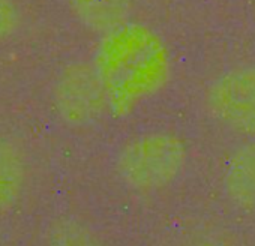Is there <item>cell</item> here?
Returning <instances> with one entry per match:
<instances>
[{"instance_id": "7", "label": "cell", "mask_w": 255, "mask_h": 246, "mask_svg": "<svg viewBox=\"0 0 255 246\" xmlns=\"http://www.w3.org/2000/svg\"><path fill=\"white\" fill-rule=\"evenodd\" d=\"M78 21L96 33H110L128 23L131 0H63Z\"/></svg>"}, {"instance_id": "5", "label": "cell", "mask_w": 255, "mask_h": 246, "mask_svg": "<svg viewBox=\"0 0 255 246\" xmlns=\"http://www.w3.org/2000/svg\"><path fill=\"white\" fill-rule=\"evenodd\" d=\"M222 185L239 209L255 213V141L239 146L227 159Z\"/></svg>"}, {"instance_id": "10", "label": "cell", "mask_w": 255, "mask_h": 246, "mask_svg": "<svg viewBox=\"0 0 255 246\" xmlns=\"http://www.w3.org/2000/svg\"><path fill=\"white\" fill-rule=\"evenodd\" d=\"M183 246H236V245L225 236L216 233H204L200 236H194Z\"/></svg>"}, {"instance_id": "1", "label": "cell", "mask_w": 255, "mask_h": 246, "mask_svg": "<svg viewBox=\"0 0 255 246\" xmlns=\"http://www.w3.org/2000/svg\"><path fill=\"white\" fill-rule=\"evenodd\" d=\"M95 72L107 102L123 114L164 84L168 59L153 32L126 23L107 33L96 56Z\"/></svg>"}, {"instance_id": "8", "label": "cell", "mask_w": 255, "mask_h": 246, "mask_svg": "<svg viewBox=\"0 0 255 246\" xmlns=\"http://www.w3.org/2000/svg\"><path fill=\"white\" fill-rule=\"evenodd\" d=\"M51 236V246H102L92 231L75 222H60Z\"/></svg>"}, {"instance_id": "9", "label": "cell", "mask_w": 255, "mask_h": 246, "mask_svg": "<svg viewBox=\"0 0 255 246\" xmlns=\"http://www.w3.org/2000/svg\"><path fill=\"white\" fill-rule=\"evenodd\" d=\"M21 26V12L14 0H0V42L12 38Z\"/></svg>"}, {"instance_id": "4", "label": "cell", "mask_w": 255, "mask_h": 246, "mask_svg": "<svg viewBox=\"0 0 255 246\" xmlns=\"http://www.w3.org/2000/svg\"><path fill=\"white\" fill-rule=\"evenodd\" d=\"M56 102L66 122L87 123L101 114L107 96L96 72L74 69L60 80Z\"/></svg>"}, {"instance_id": "6", "label": "cell", "mask_w": 255, "mask_h": 246, "mask_svg": "<svg viewBox=\"0 0 255 246\" xmlns=\"http://www.w3.org/2000/svg\"><path fill=\"white\" fill-rule=\"evenodd\" d=\"M27 176L23 150L12 140L0 137V216L18 206L27 186Z\"/></svg>"}, {"instance_id": "2", "label": "cell", "mask_w": 255, "mask_h": 246, "mask_svg": "<svg viewBox=\"0 0 255 246\" xmlns=\"http://www.w3.org/2000/svg\"><path fill=\"white\" fill-rule=\"evenodd\" d=\"M188 162L182 138L170 132H149L128 141L117 153L120 180L137 192H156L173 185Z\"/></svg>"}, {"instance_id": "3", "label": "cell", "mask_w": 255, "mask_h": 246, "mask_svg": "<svg viewBox=\"0 0 255 246\" xmlns=\"http://www.w3.org/2000/svg\"><path fill=\"white\" fill-rule=\"evenodd\" d=\"M204 105L224 128L255 135V63L236 66L216 77L206 89Z\"/></svg>"}]
</instances>
